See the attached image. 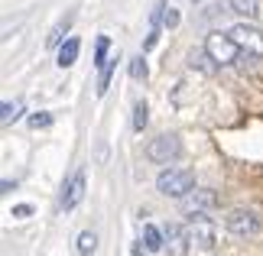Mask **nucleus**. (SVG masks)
I'll use <instances>...</instances> for the list:
<instances>
[{
    "mask_svg": "<svg viewBox=\"0 0 263 256\" xmlns=\"http://www.w3.org/2000/svg\"><path fill=\"white\" fill-rule=\"evenodd\" d=\"M156 188H159V194H166V198H185V194L195 188V175H192L189 169H163L156 175Z\"/></svg>",
    "mask_w": 263,
    "mask_h": 256,
    "instance_id": "obj_1",
    "label": "nucleus"
},
{
    "mask_svg": "<svg viewBox=\"0 0 263 256\" xmlns=\"http://www.w3.org/2000/svg\"><path fill=\"white\" fill-rule=\"evenodd\" d=\"M182 152V140L176 133H163V136H153L146 143V159L156 162V166H169V162H176Z\"/></svg>",
    "mask_w": 263,
    "mask_h": 256,
    "instance_id": "obj_2",
    "label": "nucleus"
},
{
    "mask_svg": "<svg viewBox=\"0 0 263 256\" xmlns=\"http://www.w3.org/2000/svg\"><path fill=\"white\" fill-rule=\"evenodd\" d=\"M205 49H208V55L215 58L218 65H234L240 58V49H237V43L228 33H208L205 36Z\"/></svg>",
    "mask_w": 263,
    "mask_h": 256,
    "instance_id": "obj_3",
    "label": "nucleus"
},
{
    "mask_svg": "<svg viewBox=\"0 0 263 256\" xmlns=\"http://www.w3.org/2000/svg\"><path fill=\"white\" fill-rule=\"evenodd\" d=\"M228 36L237 43L240 52H247V55H254V58H263V29L250 26V23H237V26L228 29Z\"/></svg>",
    "mask_w": 263,
    "mask_h": 256,
    "instance_id": "obj_4",
    "label": "nucleus"
},
{
    "mask_svg": "<svg viewBox=\"0 0 263 256\" xmlns=\"http://www.w3.org/2000/svg\"><path fill=\"white\" fill-rule=\"evenodd\" d=\"M224 227L234 233V237H254V233H260V218H257V211L234 208V211H228Z\"/></svg>",
    "mask_w": 263,
    "mask_h": 256,
    "instance_id": "obj_5",
    "label": "nucleus"
},
{
    "mask_svg": "<svg viewBox=\"0 0 263 256\" xmlns=\"http://www.w3.org/2000/svg\"><path fill=\"white\" fill-rule=\"evenodd\" d=\"M189 237L201 250L215 247V224H211L208 214H189Z\"/></svg>",
    "mask_w": 263,
    "mask_h": 256,
    "instance_id": "obj_6",
    "label": "nucleus"
},
{
    "mask_svg": "<svg viewBox=\"0 0 263 256\" xmlns=\"http://www.w3.org/2000/svg\"><path fill=\"white\" fill-rule=\"evenodd\" d=\"M182 208H185V214H205L211 208H218V194L211 188H192L182 198Z\"/></svg>",
    "mask_w": 263,
    "mask_h": 256,
    "instance_id": "obj_7",
    "label": "nucleus"
},
{
    "mask_svg": "<svg viewBox=\"0 0 263 256\" xmlns=\"http://www.w3.org/2000/svg\"><path fill=\"white\" fill-rule=\"evenodd\" d=\"M85 169H78L72 179L65 182V191H62V204H59V208L62 211H75L78 204H82V198H85Z\"/></svg>",
    "mask_w": 263,
    "mask_h": 256,
    "instance_id": "obj_8",
    "label": "nucleus"
},
{
    "mask_svg": "<svg viewBox=\"0 0 263 256\" xmlns=\"http://www.w3.org/2000/svg\"><path fill=\"white\" fill-rule=\"evenodd\" d=\"M163 233H166V250H169V256H185L189 243H192L189 227H179V224H166Z\"/></svg>",
    "mask_w": 263,
    "mask_h": 256,
    "instance_id": "obj_9",
    "label": "nucleus"
},
{
    "mask_svg": "<svg viewBox=\"0 0 263 256\" xmlns=\"http://www.w3.org/2000/svg\"><path fill=\"white\" fill-rule=\"evenodd\" d=\"M78 52H82V39L78 36H68L62 46H59V55H55V65L59 68H72L78 62Z\"/></svg>",
    "mask_w": 263,
    "mask_h": 256,
    "instance_id": "obj_10",
    "label": "nucleus"
},
{
    "mask_svg": "<svg viewBox=\"0 0 263 256\" xmlns=\"http://www.w3.org/2000/svg\"><path fill=\"white\" fill-rule=\"evenodd\" d=\"M143 247H146L149 253L166 250V233L159 230V227H153V224H146V227H143Z\"/></svg>",
    "mask_w": 263,
    "mask_h": 256,
    "instance_id": "obj_11",
    "label": "nucleus"
},
{
    "mask_svg": "<svg viewBox=\"0 0 263 256\" xmlns=\"http://www.w3.org/2000/svg\"><path fill=\"white\" fill-rule=\"evenodd\" d=\"M189 65L198 68V71H215L218 68V62L208 55V49H192V52H189Z\"/></svg>",
    "mask_w": 263,
    "mask_h": 256,
    "instance_id": "obj_12",
    "label": "nucleus"
},
{
    "mask_svg": "<svg viewBox=\"0 0 263 256\" xmlns=\"http://www.w3.org/2000/svg\"><path fill=\"white\" fill-rule=\"evenodd\" d=\"M228 7L234 10L237 16H257V10H260V0H228Z\"/></svg>",
    "mask_w": 263,
    "mask_h": 256,
    "instance_id": "obj_13",
    "label": "nucleus"
},
{
    "mask_svg": "<svg viewBox=\"0 0 263 256\" xmlns=\"http://www.w3.org/2000/svg\"><path fill=\"white\" fill-rule=\"evenodd\" d=\"M98 250V233L95 230H82L78 233V256H91Z\"/></svg>",
    "mask_w": 263,
    "mask_h": 256,
    "instance_id": "obj_14",
    "label": "nucleus"
},
{
    "mask_svg": "<svg viewBox=\"0 0 263 256\" xmlns=\"http://www.w3.org/2000/svg\"><path fill=\"white\" fill-rule=\"evenodd\" d=\"M149 124V107H146V101H137L134 104V133H143V127Z\"/></svg>",
    "mask_w": 263,
    "mask_h": 256,
    "instance_id": "obj_15",
    "label": "nucleus"
},
{
    "mask_svg": "<svg viewBox=\"0 0 263 256\" xmlns=\"http://www.w3.org/2000/svg\"><path fill=\"white\" fill-rule=\"evenodd\" d=\"M114 71H117V58H110V62L101 68V78H98V97L101 94H107V88H110V78H114Z\"/></svg>",
    "mask_w": 263,
    "mask_h": 256,
    "instance_id": "obj_16",
    "label": "nucleus"
},
{
    "mask_svg": "<svg viewBox=\"0 0 263 256\" xmlns=\"http://www.w3.org/2000/svg\"><path fill=\"white\" fill-rule=\"evenodd\" d=\"M107 52H110V39H107V36H98V39H95V65H98V68L107 65Z\"/></svg>",
    "mask_w": 263,
    "mask_h": 256,
    "instance_id": "obj_17",
    "label": "nucleus"
},
{
    "mask_svg": "<svg viewBox=\"0 0 263 256\" xmlns=\"http://www.w3.org/2000/svg\"><path fill=\"white\" fill-rule=\"evenodd\" d=\"M0 110H4V114H0V124L10 127V124H13V120L20 117V110H23V107H20L16 101H4V107H0Z\"/></svg>",
    "mask_w": 263,
    "mask_h": 256,
    "instance_id": "obj_18",
    "label": "nucleus"
},
{
    "mask_svg": "<svg viewBox=\"0 0 263 256\" xmlns=\"http://www.w3.org/2000/svg\"><path fill=\"white\" fill-rule=\"evenodd\" d=\"M130 78H134V81H143L146 78V58L143 55L130 58Z\"/></svg>",
    "mask_w": 263,
    "mask_h": 256,
    "instance_id": "obj_19",
    "label": "nucleus"
},
{
    "mask_svg": "<svg viewBox=\"0 0 263 256\" xmlns=\"http://www.w3.org/2000/svg\"><path fill=\"white\" fill-rule=\"evenodd\" d=\"M163 16H166V0H156L153 13H149V26H163Z\"/></svg>",
    "mask_w": 263,
    "mask_h": 256,
    "instance_id": "obj_20",
    "label": "nucleus"
},
{
    "mask_svg": "<svg viewBox=\"0 0 263 256\" xmlns=\"http://www.w3.org/2000/svg\"><path fill=\"white\" fill-rule=\"evenodd\" d=\"M68 23H72V16H65L62 23H59L52 33H49V46H55V43H62V36H65V29H68Z\"/></svg>",
    "mask_w": 263,
    "mask_h": 256,
    "instance_id": "obj_21",
    "label": "nucleus"
},
{
    "mask_svg": "<svg viewBox=\"0 0 263 256\" xmlns=\"http://www.w3.org/2000/svg\"><path fill=\"white\" fill-rule=\"evenodd\" d=\"M29 127H33V130H46V127H52V114H33V117H29Z\"/></svg>",
    "mask_w": 263,
    "mask_h": 256,
    "instance_id": "obj_22",
    "label": "nucleus"
},
{
    "mask_svg": "<svg viewBox=\"0 0 263 256\" xmlns=\"http://www.w3.org/2000/svg\"><path fill=\"white\" fill-rule=\"evenodd\" d=\"M163 26H166V29H176V26H179V10H176V7H169V10H166Z\"/></svg>",
    "mask_w": 263,
    "mask_h": 256,
    "instance_id": "obj_23",
    "label": "nucleus"
},
{
    "mask_svg": "<svg viewBox=\"0 0 263 256\" xmlns=\"http://www.w3.org/2000/svg\"><path fill=\"white\" fill-rule=\"evenodd\" d=\"M159 33H163L159 26H149V36H146V43H143V52H149V49L159 43Z\"/></svg>",
    "mask_w": 263,
    "mask_h": 256,
    "instance_id": "obj_24",
    "label": "nucleus"
},
{
    "mask_svg": "<svg viewBox=\"0 0 263 256\" xmlns=\"http://www.w3.org/2000/svg\"><path fill=\"white\" fill-rule=\"evenodd\" d=\"M29 214H33V208H29V204H16V208H13V218H20V221L29 218Z\"/></svg>",
    "mask_w": 263,
    "mask_h": 256,
    "instance_id": "obj_25",
    "label": "nucleus"
},
{
    "mask_svg": "<svg viewBox=\"0 0 263 256\" xmlns=\"http://www.w3.org/2000/svg\"><path fill=\"white\" fill-rule=\"evenodd\" d=\"M192 4H201V0H192Z\"/></svg>",
    "mask_w": 263,
    "mask_h": 256,
    "instance_id": "obj_26",
    "label": "nucleus"
}]
</instances>
